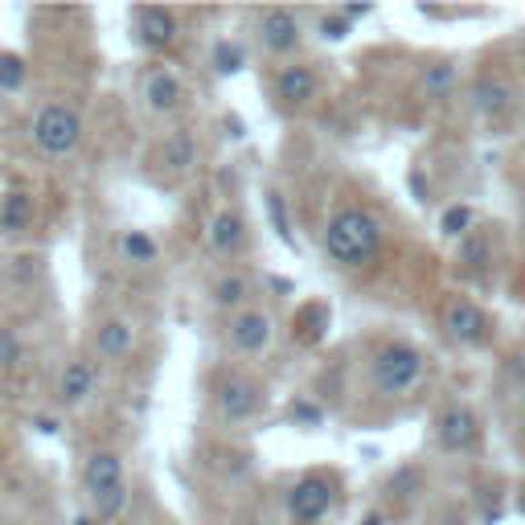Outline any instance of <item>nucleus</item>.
Returning a JSON list of instances; mask_svg holds the SVG:
<instances>
[{"mask_svg": "<svg viewBox=\"0 0 525 525\" xmlns=\"http://www.w3.org/2000/svg\"><path fill=\"white\" fill-rule=\"evenodd\" d=\"M328 254H333L336 262H345V267H361V262H369L377 254V246H382V230H377V221L369 218L365 210H345L336 213L333 221H328Z\"/></svg>", "mask_w": 525, "mask_h": 525, "instance_id": "obj_1", "label": "nucleus"}, {"mask_svg": "<svg viewBox=\"0 0 525 525\" xmlns=\"http://www.w3.org/2000/svg\"><path fill=\"white\" fill-rule=\"evenodd\" d=\"M418 374H423L418 349H410V345H386V349H377V357H374V386L377 390L402 394L418 382Z\"/></svg>", "mask_w": 525, "mask_h": 525, "instance_id": "obj_2", "label": "nucleus"}, {"mask_svg": "<svg viewBox=\"0 0 525 525\" xmlns=\"http://www.w3.org/2000/svg\"><path fill=\"white\" fill-rule=\"evenodd\" d=\"M78 136H82L78 115H74L70 107H62V103L41 107L37 119H33V144H37L41 152H49V156L70 152V148L78 144Z\"/></svg>", "mask_w": 525, "mask_h": 525, "instance_id": "obj_3", "label": "nucleus"}, {"mask_svg": "<svg viewBox=\"0 0 525 525\" xmlns=\"http://www.w3.org/2000/svg\"><path fill=\"white\" fill-rule=\"evenodd\" d=\"M328 505H333V489H328L324 476H308V480H300L292 489V513L295 521H320V517L328 513Z\"/></svg>", "mask_w": 525, "mask_h": 525, "instance_id": "obj_4", "label": "nucleus"}, {"mask_svg": "<svg viewBox=\"0 0 525 525\" xmlns=\"http://www.w3.org/2000/svg\"><path fill=\"white\" fill-rule=\"evenodd\" d=\"M439 448L443 451H464L476 443V415L468 407H448L439 415Z\"/></svg>", "mask_w": 525, "mask_h": 525, "instance_id": "obj_5", "label": "nucleus"}, {"mask_svg": "<svg viewBox=\"0 0 525 525\" xmlns=\"http://www.w3.org/2000/svg\"><path fill=\"white\" fill-rule=\"evenodd\" d=\"M218 407L226 418L242 423V418H251L254 410H259V386L246 382V377H226L218 390Z\"/></svg>", "mask_w": 525, "mask_h": 525, "instance_id": "obj_6", "label": "nucleus"}, {"mask_svg": "<svg viewBox=\"0 0 525 525\" xmlns=\"http://www.w3.org/2000/svg\"><path fill=\"white\" fill-rule=\"evenodd\" d=\"M267 336H271V324H267V316H259V312H242V316L230 324V341H234V349H242V353H259L262 345H267Z\"/></svg>", "mask_w": 525, "mask_h": 525, "instance_id": "obj_7", "label": "nucleus"}, {"mask_svg": "<svg viewBox=\"0 0 525 525\" xmlns=\"http://www.w3.org/2000/svg\"><path fill=\"white\" fill-rule=\"evenodd\" d=\"M139 37H144V46L164 49L177 37V16L169 8H139Z\"/></svg>", "mask_w": 525, "mask_h": 525, "instance_id": "obj_8", "label": "nucleus"}, {"mask_svg": "<svg viewBox=\"0 0 525 525\" xmlns=\"http://www.w3.org/2000/svg\"><path fill=\"white\" fill-rule=\"evenodd\" d=\"M262 41H267V49H275V54H287V49L300 41L295 16L287 13V8H275V13H267V16H262Z\"/></svg>", "mask_w": 525, "mask_h": 525, "instance_id": "obj_9", "label": "nucleus"}, {"mask_svg": "<svg viewBox=\"0 0 525 525\" xmlns=\"http://www.w3.org/2000/svg\"><path fill=\"white\" fill-rule=\"evenodd\" d=\"M448 333L456 336V341H464V345H472V341H480V328H484V316H480V308L476 304H468V300H456L448 308Z\"/></svg>", "mask_w": 525, "mask_h": 525, "instance_id": "obj_10", "label": "nucleus"}, {"mask_svg": "<svg viewBox=\"0 0 525 525\" xmlns=\"http://www.w3.org/2000/svg\"><path fill=\"white\" fill-rule=\"evenodd\" d=\"M509 98H513V90L505 87L500 78H480L472 87V107H476V115H500L509 107Z\"/></svg>", "mask_w": 525, "mask_h": 525, "instance_id": "obj_11", "label": "nucleus"}, {"mask_svg": "<svg viewBox=\"0 0 525 525\" xmlns=\"http://www.w3.org/2000/svg\"><path fill=\"white\" fill-rule=\"evenodd\" d=\"M119 472H123V459L115 451H95L87 459V489L90 492L111 489V484H119Z\"/></svg>", "mask_w": 525, "mask_h": 525, "instance_id": "obj_12", "label": "nucleus"}, {"mask_svg": "<svg viewBox=\"0 0 525 525\" xmlns=\"http://www.w3.org/2000/svg\"><path fill=\"white\" fill-rule=\"evenodd\" d=\"M312 90H316V78H312L308 66H287V70L279 74V98H283V103H292V107L308 103Z\"/></svg>", "mask_w": 525, "mask_h": 525, "instance_id": "obj_13", "label": "nucleus"}, {"mask_svg": "<svg viewBox=\"0 0 525 525\" xmlns=\"http://www.w3.org/2000/svg\"><path fill=\"white\" fill-rule=\"evenodd\" d=\"M90 390H95V369H90L87 361H70L66 374H62V386H57L62 402H66V407H74V402H82Z\"/></svg>", "mask_w": 525, "mask_h": 525, "instance_id": "obj_14", "label": "nucleus"}, {"mask_svg": "<svg viewBox=\"0 0 525 525\" xmlns=\"http://www.w3.org/2000/svg\"><path fill=\"white\" fill-rule=\"evenodd\" d=\"M29 221H33V197L16 189V193L5 197V210H0V230H5V234H21Z\"/></svg>", "mask_w": 525, "mask_h": 525, "instance_id": "obj_15", "label": "nucleus"}, {"mask_svg": "<svg viewBox=\"0 0 525 525\" xmlns=\"http://www.w3.org/2000/svg\"><path fill=\"white\" fill-rule=\"evenodd\" d=\"M238 242H242V218H238L234 210L218 213V218H213V226H210V246L226 254V251H234Z\"/></svg>", "mask_w": 525, "mask_h": 525, "instance_id": "obj_16", "label": "nucleus"}, {"mask_svg": "<svg viewBox=\"0 0 525 525\" xmlns=\"http://www.w3.org/2000/svg\"><path fill=\"white\" fill-rule=\"evenodd\" d=\"M148 103H152L156 111H172V107L180 103V82L172 78V74H152V78H148Z\"/></svg>", "mask_w": 525, "mask_h": 525, "instance_id": "obj_17", "label": "nucleus"}, {"mask_svg": "<svg viewBox=\"0 0 525 525\" xmlns=\"http://www.w3.org/2000/svg\"><path fill=\"white\" fill-rule=\"evenodd\" d=\"M98 349H103V357H123L131 349V328L123 320H107L98 328Z\"/></svg>", "mask_w": 525, "mask_h": 525, "instance_id": "obj_18", "label": "nucleus"}, {"mask_svg": "<svg viewBox=\"0 0 525 525\" xmlns=\"http://www.w3.org/2000/svg\"><path fill=\"white\" fill-rule=\"evenodd\" d=\"M160 156H164V164H169V169H189V164H193V156H197L193 136H189V131H177V136L164 144Z\"/></svg>", "mask_w": 525, "mask_h": 525, "instance_id": "obj_19", "label": "nucleus"}, {"mask_svg": "<svg viewBox=\"0 0 525 525\" xmlns=\"http://www.w3.org/2000/svg\"><path fill=\"white\" fill-rule=\"evenodd\" d=\"M451 87H456V66L439 62V66H431V70H427V78H423L427 98H443Z\"/></svg>", "mask_w": 525, "mask_h": 525, "instance_id": "obj_20", "label": "nucleus"}, {"mask_svg": "<svg viewBox=\"0 0 525 525\" xmlns=\"http://www.w3.org/2000/svg\"><path fill=\"white\" fill-rule=\"evenodd\" d=\"M90 497H95L98 517H119V513H123V505H128V492H123V484H111V489L90 492Z\"/></svg>", "mask_w": 525, "mask_h": 525, "instance_id": "obj_21", "label": "nucleus"}, {"mask_svg": "<svg viewBox=\"0 0 525 525\" xmlns=\"http://www.w3.org/2000/svg\"><path fill=\"white\" fill-rule=\"evenodd\" d=\"M123 254H128L131 262H152L156 259V242L148 234H139V230H131V234H123Z\"/></svg>", "mask_w": 525, "mask_h": 525, "instance_id": "obj_22", "label": "nucleus"}, {"mask_svg": "<svg viewBox=\"0 0 525 525\" xmlns=\"http://www.w3.org/2000/svg\"><path fill=\"white\" fill-rule=\"evenodd\" d=\"M472 210L468 205H451V210H443V218H439V230L443 234H464V230H472Z\"/></svg>", "mask_w": 525, "mask_h": 525, "instance_id": "obj_23", "label": "nucleus"}, {"mask_svg": "<svg viewBox=\"0 0 525 525\" xmlns=\"http://www.w3.org/2000/svg\"><path fill=\"white\" fill-rule=\"evenodd\" d=\"M213 300H218L221 308H234V304L246 300V283H242L238 275H226L218 287H213Z\"/></svg>", "mask_w": 525, "mask_h": 525, "instance_id": "obj_24", "label": "nucleus"}, {"mask_svg": "<svg viewBox=\"0 0 525 525\" xmlns=\"http://www.w3.org/2000/svg\"><path fill=\"white\" fill-rule=\"evenodd\" d=\"M21 82H25V62L5 54L0 57V90H21Z\"/></svg>", "mask_w": 525, "mask_h": 525, "instance_id": "obj_25", "label": "nucleus"}, {"mask_svg": "<svg viewBox=\"0 0 525 525\" xmlns=\"http://www.w3.org/2000/svg\"><path fill=\"white\" fill-rule=\"evenodd\" d=\"M21 365V341H16L8 328H0V369Z\"/></svg>", "mask_w": 525, "mask_h": 525, "instance_id": "obj_26", "label": "nucleus"}, {"mask_svg": "<svg viewBox=\"0 0 525 525\" xmlns=\"http://www.w3.org/2000/svg\"><path fill=\"white\" fill-rule=\"evenodd\" d=\"M213 66H218L221 74H234L238 66H242V54H238V46H230V41H221V46L213 49Z\"/></svg>", "mask_w": 525, "mask_h": 525, "instance_id": "obj_27", "label": "nucleus"}, {"mask_svg": "<svg viewBox=\"0 0 525 525\" xmlns=\"http://www.w3.org/2000/svg\"><path fill=\"white\" fill-rule=\"evenodd\" d=\"M418 480H423V476H418L415 468H402V472L390 480V497H410V492L418 489Z\"/></svg>", "mask_w": 525, "mask_h": 525, "instance_id": "obj_28", "label": "nucleus"}, {"mask_svg": "<svg viewBox=\"0 0 525 525\" xmlns=\"http://www.w3.org/2000/svg\"><path fill=\"white\" fill-rule=\"evenodd\" d=\"M267 210H271V221H275L279 238H283V242H292V230H287V213H283V201H279V193H267Z\"/></svg>", "mask_w": 525, "mask_h": 525, "instance_id": "obj_29", "label": "nucleus"}, {"mask_svg": "<svg viewBox=\"0 0 525 525\" xmlns=\"http://www.w3.org/2000/svg\"><path fill=\"white\" fill-rule=\"evenodd\" d=\"M320 33H324L328 41H341L345 33H349V16H345V13H333V16H324V21H320Z\"/></svg>", "mask_w": 525, "mask_h": 525, "instance_id": "obj_30", "label": "nucleus"}, {"mask_svg": "<svg viewBox=\"0 0 525 525\" xmlns=\"http://www.w3.org/2000/svg\"><path fill=\"white\" fill-rule=\"evenodd\" d=\"M292 415L300 418V423H308V427H316L320 418H324V415H320V407H308V402H295V410H292Z\"/></svg>", "mask_w": 525, "mask_h": 525, "instance_id": "obj_31", "label": "nucleus"}, {"mask_svg": "<svg viewBox=\"0 0 525 525\" xmlns=\"http://www.w3.org/2000/svg\"><path fill=\"white\" fill-rule=\"evenodd\" d=\"M410 185H415V193H418V201H427V185H423V177H418V172H415V177H410Z\"/></svg>", "mask_w": 525, "mask_h": 525, "instance_id": "obj_32", "label": "nucleus"}, {"mask_svg": "<svg viewBox=\"0 0 525 525\" xmlns=\"http://www.w3.org/2000/svg\"><path fill=\"white\" fill-rule=\"evenodd\" d=\"M369 13V5H353V8H345V16H365Z\"/></svg>", "mask_w": 525, "mask_h": 525, "instance_id": "obj_33", "label": "nucleus"}, {"mask_svg": "<svg viewBox=\"0 0 525 525\" xmlns=\"http://www.w3.org/2000/svg\"><path fill=\"white\" fill-rule=\"evenodd\" d=\"M361 525H386V521H382V513H365V517H361Z\"/></svg>", "mask_w": 525, "mask_h": 525, "instance_id": "obj_34", "label": "nucleus"}, {"mask_svg": "<svg viewBox=\"0 0 525 525\" xmlns=\"http://www.w3.org/2000/svg\"><path fill=\"white\" fill-rule=\"evenodd\" d=\"M74 525H95V521H90V517H78V521H74Z\"/></svg>", "mask_w": 525, "mask_h": 525, "instance_id": "obj_35", "label": "nucleus"}]
</instances>
